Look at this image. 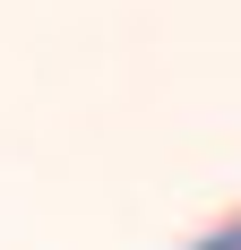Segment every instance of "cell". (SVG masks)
Instances as JSON below:
<instances>
[{"instance_id":"cell-1","label":"cell","mask_w":241,"mask_h":250,"mask_svg":"<svg viewBox=\"0 0 241 250\" xmlns=\"http://www.w3.org/2000/svg\"><path fill=\"white\" fill-rule=\"evenodd\" d=\"M198 250H241V216H233V225H216V233H207Z\"/></svg>"}]
</instances>
